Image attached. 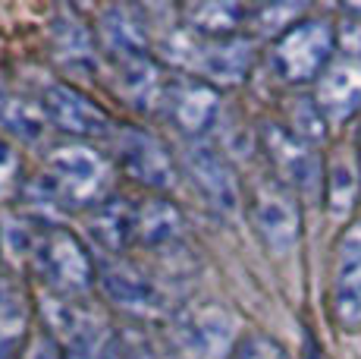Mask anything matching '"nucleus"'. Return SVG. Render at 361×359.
<instances>
[{
	"label": "nucleus",
	"instance_id": "obj_1",
	"mask_svg": "<svg viewBox=\"0 0 361 359\" xmlns=\"http://www.w3.org/2000/svg\"><path fill=\"white\" fill-rule=\"evenodd\" d=\"M110 186L107 161L88 145H60L47 155L41 189L51 202H60L66 208L82 205H101L104 192Z\"/></svg>",
	"mask_w": 361,
	"mask_h": 359
},
{
	"label": "nucleus",
	"instance_id": "obj_2",
	"mask_svg": "<svg viewBox=\"0 0 361 359\" xmlns=\"http://www.w3.org/2000/svg\"><path fill=\"white\" fill-rule=\"evenodd\" d=\"M166 57L173 64L195 70L204 82L217 86H239L248 79L255 66V41L230 35V38H201V35H176L166 41Z\"/></svg>",
	"mask_w": 361,
	"mask_h": 359
},
{
	"label": "nucleus",
	"instance_id": "obj_3",
	"mask_svg": "<svg viewBox=\"0 0 361 359\" xmlns=\"http://www.w3.org/2000/svg\"><path fill=\"white\" fill-rule=\"evenodd\" d=\"M336 51V29L327 19H298L274 45V66L286 82H311L330 70Z\"/></svg>",
	"mask_w": 361,
	"mask_h": 359
},
{
	"label": "nucleus",
	"instance_id": "obj_4",
	"mask_svg": "<svg viewBox=\"0 0 361 359\" xmlns=\"http://www.w3.org/2000/svg\"><path fill=\"white\" fill-rule=\"evenodd\" d=\"M32 255L38 278L57 293H85L94 284L92 255L79 243V237L63 227H51L41 233L32 246Z\"/></svg>",
	"mask_w": 361,
	"mask_h": 359
},
{
	"label": "nucleus",
	"instance_id": "obj_5",
	"mask_svg": "<svg viewBox=\"0 0 361 359\" xmlns=\"http://www.w3.org/2000/svg\"><path fill=\"white\" fill-rule=\"evenodd\" d=\"M252 224L258 230L261 243L274 255H286L302 240V208L298 196L283 180H261L252 189Z\"/></svg>",
	"mask_w": 361,
	"mask_h": 359
},
{
	"label": "nucleus",
	"instance_id": "obj_6",
	"mask_svg": "<svg viewBox=\"0 0 361 359\" xmlns=\"http://www.w3.org/2000/svg\"><path fill=\"white\" fill-rule=\"evenodd\" d=\"M261 145L267 151L270 164L276 170V180L289 186L295 196L317 199L324 186V164L317 158L314 145L305 142L283 123H264L261 126Z\"/></svg>",
	"mask_w": 361,
	"mask_h": 359
},
{
	"label": "nucleus",
	"instance_id": "obj_7",
	"mask_svg": "<svg viewBox=\"0 0 361 359\" xmlns=\"http://www.w3.org/2000/svg\"><path fill=\"white\" fill-rule=\"evenodd\" d=\"M173 337L176 347L189 359H224L235 353V319L224 306L198 302L173 319Z\"/></svg>",
	"mask_w": 361,
	"mask_h": 359
},
{
	"label": "nucleus",
	"instance_id": "obj_8",
	"mask_svg": "<svg viewBox=\"0 0 361 359\" xmlns=\"http://www.w3.org/2000/svg\"><path fill=\"white\" fill-rule=\"evenodd\" d=\"M330 309L343 331H361V220H352L333 246Z\"/></svg>",
	"mask_w": 361,
	"mask_h": 359
},
{
	"label": "nucleus",
	"instance_id": "obj_9",
	"mask_svg": "<svg viewBox=\"0 0 361 359\" xmlns=\"http://www.w3.org/2000/svg\"><path fill=\"white\" fill-rule=\"evenodd\" d=\"M116 151H120L123 170L138 180L148 189H173L176 186V167L166 151V145L148 129H120L116 136Z\"/></svg>",
	"mask_w": 361,
	"mask_h": 359
},
{
	"label": "nucleus",
	"instance_id": "obj_10",
	"mask_svg": "<svg viewBox=\"0 0 361 359\" xmlns=\"http://www.w3.org/2000/svg\"><path fill=\"white\" fill-rule=\"evenodd\" d=\"M41 110H44L47 123L73 136H107L110 133V117L101 105H94L88 95L79 88L66 86V82H51L41 92Z\"/></svg>",
	"mask_w": 361,
	"mask_h": 359
},
{
	"label": "nucleus",
	"instance_id": "obj_11",
	"mask_svg": "<svg viewBox=\"0 0 361 359\" xmlns=\"http://www.w3.org/2000/svg\"><path fill=\"white\" fill-rule=\"evenodd\" d=\"M185 167H189L192 180L201 189V196L214 205L224 215H233L239 208V180H235V170L230 167L224 155H220L214 145L207 142H192L185 148Z\"/></svg>",
	"mask_w": 361,
	"mask_h": 359
},
{
	"label": "nucleus",
	"instance_id": "obj_12",
	"mask_svg": "<svg viewBox=\"0 0 361 359\" xmlns=\"http://www.w3.org/2000/svg\"><path fill=\"white\" fill-rule=\"evenodd\" d=\"M101 287L120 309L132 315H154L164 309V296L157 284L129 261H110L101 268Z\"/></svg>",
	"mask_w": 361,
	"mask_h": 359
},
{
	"label": "nucleus",
	"instance_id": "obj_13",
	"mask_svg": "<svg viewBox=\"0 0 361 359\" xmlns=\"http://www.w3.org/2000/svg\"><path fill=\"white\" fill-rule=\"evenodd\" d=\"M220 107V95L204 79H176L166 88V110L183 133H204Z\"/></svg>",
	"mask_w": 361,
	"mask_h": 359
},
{
	"label": "nucleus",
	"instance_id": "obj_14",
	"mask_svg": "<svg viewBox=\"0 0 361 359\" xmlns=\"http://www.w3.org/2000/svg\"><path fill=\"white\" fill-rule=\"evenodd\" d=\"M314 105L333 123L349 120L361 107V60H339L317 79Z\"/></svg>",
	"mask_w": 361,
	"mask_h": 359
},
{
	"label": "nucleus",
	"instance_id": "obj_15",
	"mask_svg": "<svg viewBox=\"0 0 361 359\" xmlns=\"http://www.w3.org/2000/svg\"><path fill=\"white\" fill-rule=\"evenodd\" d=\"M101 38L116 60L148 54V23L135 6H107L101 13Z\"/></svg>",
	"mask_w": 361,
	"mask_h": 359
},
{
	"label": "nucleus",
	"instance_id": "obj_16",
	"mask_svg": "<svg viewBox=\"0 0 361 359\" xmlns=\"http://www.w3.org/2000/svg\"><path fill=\"white\" fill-rule=\"evenodd\" d=\"M32 322V306L23 284L13 274L0 271V359H10L23 343Z\"/></svg>",
	"mask_w": 361,
	"mask_h": 359
},
{
	"label": "nucleus",
	"instance_id": "obj_17",
	"mask_svg": "<svg viewBox=\"0 0 361 359\" xmlns=\"http://www.w3.org/2000/svg\"><path fill=\"white\" fill-rule=\"evenodd\" d=\"M135 215L138 208H132L129 199H104L92 215V230L94 243L107 252H123L135 240Z\"/></svg>",
	"mask_w": 361,
	"mask_h": 359
},
{
	"label": "nucleus",
	"instance_id": "obj_18",
	"mask_svg": "<svg viewBox=\"0 0 361 359\" xmlns=\"http://www.w3.org/2000/svg\"><path fill=\"white\" fill-rule=\"evenodd\" d=\"M63 359H126L120 353V337L110 322L98 315H75L69 328V347Z\"/></svg>",
	"mask_w": 361,
	"mask_h": 359
},
{
	"label": "nucleus",
	"instance_id": "obj_19",
	"mask_svg": "<svg viewBox=\"0 0 361 359\" xmlns=\"http://www.w3.org/2000/svg\"><path fill=\"white\" fill-rule=\"evenodd\" d=\"M116 88H120V95L132 107H138V110L154 107V101L161 98V92H164L157 64L148 54L116 60Z\"/></svg>",
	"mask_w": 361,
	"mask_h": 359
},
{
	"label": "nucleus",
	"instance_id": "obj_20",
	"mask_svg": "<svg viewBox=\"0 0 361 359\" xmlns=\"http://www.w3.org/2000/svg\"><path fill=\"white\" fill-rule=\"evenodd\" d=\"M54 51L69 70H92L94 66V38L92 29L73 10H57L54 16Z\"/></svg>",
	"mask_w": 361,
	"mask_h": 359
},
{
	"label": "nucleus",
	"instance_id": "obj_21",
	"mask_svg": "<svg viewBox=\"0 0 361 359\" xmlns=\"http://www.w3.org/2000/svg\"><path fill=\"white\" fill-rule=\"evenodd\" d=\"M183 227V215L176 211V205L154 199V202L142 205L135 215V240L145 246H161L179 237Z\"/></svg>",
	"mask_w": 361,
	"mask_h": 359
},
{
	"label": "nucleus",
	"instance_id": "obj_22",
	"mask_svg": "<svg viewBox=\"0 0 361 359\" xmlns=\"http://www.w3.org/2000/svg\"><path fill=\"white\" fill-rule=\"evenodd\" d=\"M245 10L235 4H195L185 10V23L201 38H230L239 29Z\"/></svg>",
	"mask_w": 361,
	"mask_h": 359
},
{
	"label": "nucleus",
	"instance_id": "obj_23",
	"mask_svg": "<svg viewBox=\"0 0 361 359\" xmlns=\"http://www.w3.org/2000/svg\"><path fill=\"white\" fill-rule=\"evenodd\" d=\"M44 123H47V117H44V110H41V105H32V101L16 98V95H4V98H0V126H4L6 133L19 136L23 142L41 139Z\"/></svg>",
	"mask_w": 361,
	"mask_h": 359
},
{
	"label": "nucleus",
	"instance_id": "obj_24",
	"mask_svg": "<svg viewBox=\"0 0 361 359\" xmlns=\"http://www.w3.org/2000/svg\"><path fill=\"white\" fill-rule=\"evenodd\" d=\"M324 186H327V202H330V208L336 211V215H343V211H349L352 205H355V196H358V174H355V167H352V164L345 161L343 155L330 161Z\"/></svg>",
	"mask_w": 361,
	"mask_h": 359
},
{
	"label": "nucleus",
	"instance_id": "obj_25",
	"mask_svg": "<svg viewBox=\"0 0 361 359\" xmlns=\"http://www.w3.org/2000/svg\"><path fill=\"white\" fill-rule=\"evenodd\" d=\"M289 129H293L295 136H302L305 142L314 145L317 139L327 136V117L321 114V107H317L314 101L298 98L293 105V123H289Z\"/></svg>",
	"mask_w": 361,
	"mask_h": 359
},
{
	"label": "nucleus",
	"instance_id": "obj_26",
	"mask_svg": "<svg viewBox=\"0 0 361 359\" xmlns=\"http://www.w3.org/2000/svg\"><path fill=\"white\" fill-rule=\"evenodd\" d=\"M233 359H289V353L274 341V337L261 334V331H252L239 341Z\"/></svg>",
	"mask_w": 361,
	"mask_h": 359
},
{
	"label": "nucleus",
	"instance_id": "obj_27",
	"mask_svg": "<svg viewBox=\"0 0 361 359\" xmlns=\"http://www.w3.org/2000/svg\"><path fill=\"white\" fill-rule=\"evenodd\" d=\"M302 13L305 6H261L255 13V23H258L261 32H276V38H280L286 29H293L298 19H305Z\"/></svg>",
	"mask_w": 361,
	"mask_h": 359
},
{
	"label": "nucleus",
	"instance_id": "obj_28",
	"mask_svg": "<svg viewBox=\"0 0 361 359\" xmlns=\"http://www.w3.org/2000/svg\"><path fill=\"white\" fill-rule=\"evenodd\" d=\"M19 180V155L13 151L10 142L0 139V199L10 196Z\"/></svg>",
	"mask_w": 361,
	"mask_h": 359
},
{
	"label": "nucleus",
	"instance_id": "obj_29",
	"mask_svg": "<svg viewBox=\"0 0 361 359\" xmlns=\"http://www.w3.org/2000/svg\"><path fill=\"white\" fill-rule=\"evenodd\" d=\"M23 359H63V353H60L57 341H54L47 331H41V334L32 337V343L25 347V356Z\"/></svg>",
	"mask_w": 361,
	"mask_h": 359
},
{
	"label": "nucleus",
	"instance_id": "obj_30",
	"mask_svg": "<svg viewBox=\"0 0 361 359\" xmlns=\"http://www.w3.org/2000/svg\"><path fill=\"white\" fill-rule=\"evenodd\" d=\"M126 359H154V356H151L148 347H135V350H129L126 353Z\"/></svg>",
	"mask_w": 361,
	"mask_h": 359
},
{
	"label": "nucleus",
	"instance_id": "obj_31",
	"mask_svg": "<svg viewBox=\"0 0 361 359\" xmlns=\"http://www.w3.org/2000/svg\"><path fill=\"white\" fill-rule=\"evenodd\" d=\"M358 167H361V142H358Z\"/></svg>",
	"mask_w": 361,
	"mask_h": 359
}]
</instances>
